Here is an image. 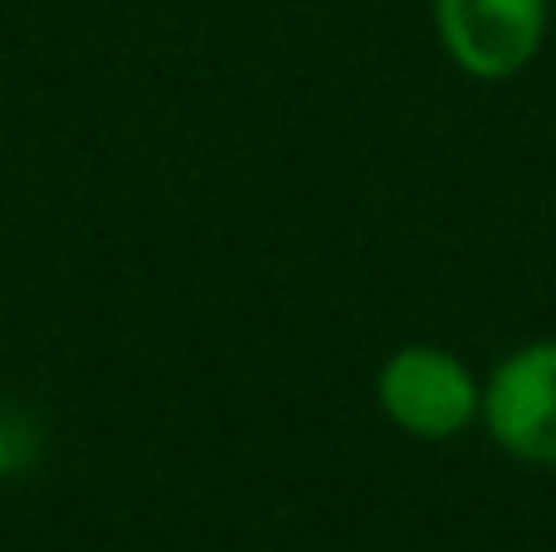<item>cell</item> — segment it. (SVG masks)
I'll return each instance as SVG.
<instances>
[{"mask_svg": "<svg viewBox=\"0 0 556 552\" xmlns=\"http://www.w3.org/2000/svg\"><path fill=\"white\" fill-rule=\"evenodd\" d=\"M450 54L479 78H508L538 54L547 0H440Z\"/></svg>", "mask_w": 556, "mask_h": 552, "instance_id": "6da1fadb", "label": "cell"}, {"mask_svg": "<svg viewBox=\"0 0 556 552\" xmlns=\"http://www.w3.org/2000/svg\"><path fill=\"white\" fill-rule=\"evenodd\" d=\"M381 406L405 430H415V436L444 440L469 426L473 406H479V391H473V377L450 352L405 348L381 372Z\"/></svg>", "mask_w": 556, "mask_h": 552, "instance_id": "7a4b0ae2", "label": "cell"}, {"mask_svg": "<svg viewBox=\"0 0 556 552\" xmlns=\"http://www.w3.org/2000/svg\"><path fill=\"white\" fill-rule=\"evenodd\" d=\"M489 426L513 455L556 465V342L518 352L498 367L489 397Z\"/></svg>", "mask_w": 556, "mask_h": 552, "instance_id": "3957f363", "label": "cell"}, {"mask_svg": "<svg viewBox=\"0 0 556 552\" xmlns=\"http://www.w3.org/2000/svg\"><path fill=\"white\" fill-rule=\"evenodd\" d=\"M35 450H39L35 426H29L20 411H0V475L25 469L29 460H35Z\"/></svg>", "mask_w": 556, "mask_h": 552, "instance_id": "277c9868", "label": "cell"}]
</instances>
